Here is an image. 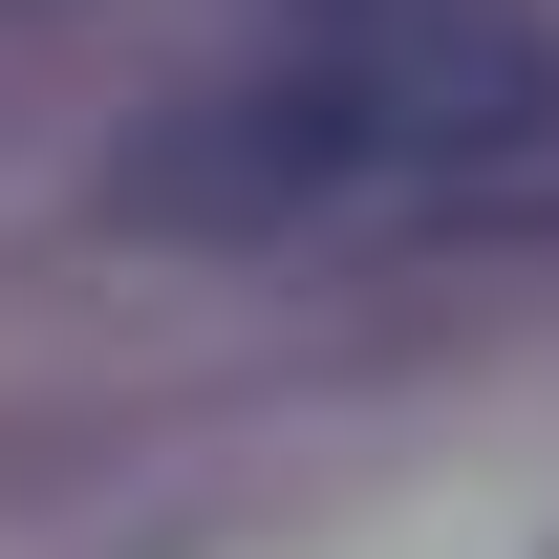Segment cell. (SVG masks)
<instances>
[{"label":"cell","mask_w":559,"mask_h":559,"mask_svg":"<svg viewBox=\"0 0 559 559\" xmlns=\"http://www.w3.org/2000/svg\"><path fill=\"white\" fill-rule=\"evenodd\" d=\"M366 173V108L345 66H280V86H215L194 130L130 151V215H173V237H280V215H323Z\"/></svg>","instance_id":"obj_1"},{"label":"cell","mask_w":559,"mask_h":559,"mask_svg":"<svg viewBox=\"0 0 559 559\" xmlns=\"http://www.w3.org/2000/svg\"><path fill=\"white\" fill-rule=\"evenodd\" d=\"M345 108H366V151H516L538 130V22L516 0H388L345 44Z\"/></svg>","instance_id":"obj_2"}]
</instances>
